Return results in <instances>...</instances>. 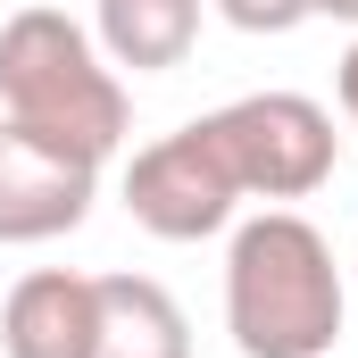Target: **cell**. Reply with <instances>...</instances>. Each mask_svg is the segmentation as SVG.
Here are the masks:
<instances>
[{"instance_id":"obj_9","label":"cell","mask_w":358,"mask_h":358,"mask_svg":"<svg viewBox=\"0 0 358 358\" xmlns=\"http://www.w3.org/2000/svg\"><path fill=\"white\" fill-rule=\"evenodd\" d=\"M217 17L242 25V34H292V25H308L317 8H308V0H217Z\"/></svg>"},{"instance_id":"obj_3","label":"cell","mask_w":358,"mask_h":358,"mask_svg":"<svg viewBox=\"0 0 358 358\" xmlns=\"http://www.w3.org/2000/svg\"><path fill=\"white\" fill-rule=\"evenodd\" d=\"M217 142H225V167L242 183V200H308L317 183L334 176V117L308 100V92H250V100H225L217 117Z\"/></svg>"},{"instance_id":"obj_4","label":"cell","mask_w":358,"mask_h":358,"mask_svg":"<svg viewBox=\"0 0 358 358\" xmlns=\"http://www.w3.org/2000/svg\"><path fill=\"white\" fill-rule=\"evenodd\" d=\"M125 208L142 234L159 242H200V234H225L234 208H242V183L225 167V142L208 117H192L176 134H159L150 150H134L125 167Z\"/></svg>"},{"instance_id":"obj_10","label":"cell","mask_w":358,"mask_h":358,"mask_svg":"<svg viewBox=\"0 0 358 358\" xmlns=\"http://www.w3.org/2000/svg\"><path fill=\"white\" fill-rule=\"evenodd\" d=\"M334 92H342V117L358 125V42L342 50V67H334Z\"/></svg>"},{"instance_id":"obj_1","label":"cell","mask_w":358,"mask_h":358,"mask_svg":"<svg viewBox=\"0 0 358 358\" xmlns=\"http://www.w3.org/2000/svg\"><path fill=\"white\" fill-rule=\"evenodd\" d=\"M225 334L242 358H325L342 342V267L308 217L267 208V217L234 225Z\"/></svg>"},{"instance_id":"obj_11","label":"cell","mask_w":358,"mask_h":358,"mask_svg":"<svg viewBox=\"0 0 358 358\" xmlns=\"http://www.w3.org/2000/svg\"><path fill=\"white\" fill-rule=\"evenodd\" d=\"M317 17H342V25H358V0H308Z\"/></svg>"},{"instance_id":"obj_2","label":"cell","mask_w":358,"mask_h":358,"mask_svg":"<svg viewBox=\"0 0 358 358\" xmlns=\"http://www.w3.org/2000/svg\"><path fill=\"white\" fill-rule=\"evenodd\" d=\"M0 125L92 167L125 142V84L67 8H17L0 25Z\"/></svg>"},{"instance_id":"obj_6","label":"cell","mask_w":358,"mask_h":358,"mask_svg":"<svg viewBox=\"0 0 358 358\" xmlns=\"http://www.w3.org/2000/svg\"><path fill=\"white\" fill-rule=\"evenodd\" d=\"M100 334V275L34 267L0 300V350L8 358H92Z\"/></svg>"},{"instance_id":"obj_5","label":"cell","mask_w":358,"mask_h":358,"mask_svg":"<svg viewBox=\"0 0 358 358\" xmlns=\"http://www.w3.org/2000/svg\"><path fill=\"white\" fill-rule=\"evenodd\" d=\"M100 167L0 125V242H59L92 217Z\"/></svg>"},{"instance_id":"obj_8","label":"cell","mask_w":358,"mask_h":358,"mask_svg":"<svg viewBox=\"0 0 358 358\" xmlns=\"http://www.w3.org/2000/svg\"><path fill=\"white\" fill-rule=\"evenodd\" d=\"M200 42V0H100V59L134 76H167Z\"/></svg>"},{"instance_id":"obj_7","label":"cell","mask_w":358,"mask_h":358,"mask_svg":"<svg viewBox=\"0 0 358 358\" xmlns=\"http://www.w3.org/2000/svg\"><path fill=\"white\" fill-rule=\"evenodd\" d=\"M92 358H192V325H183L176 292L150 275H100Z\"/></svg>"}]
</instances>
